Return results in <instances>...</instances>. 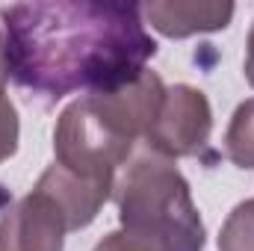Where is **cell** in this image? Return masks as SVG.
<instances>
[{"mask_svg": "<svg viewBox=\"0 0 254 251\" xmlns=\"http://www.w3.org/2000/svg\"><path fill=\"white\" fill-rule=\"evenodd\" d=\"M6 18V71L48 98L113 92L139 80L157 54L133 3H24Z\"/></svg>", "mask_w": 254, "mask_h": 251, "instance_id": "6da1fadb", "label": "cell"}, {"mask_svg": "<svg viewBox=\"0 0 254 251\" xmlns=\"http://www.w3.org/2000/svg\"><path fill=\"white\" fill-rule=\"evenodd\" d=\"M166 86L154 71L113 92H92L68 104L54 130L57 163L71 175L116 187L133 145L148 136Z\"/></svg>", "mask_w": 254, "mask_h": 251, "instance_id": "7a4b0ae2", "label": "cell"}, {"mask_svg": "<svg viewBox=\"0 0 254 251\" xmlns=\"http://www.w3.org/2000/svg\"><path fill=\"white\" fill-rule=\"evenodd\" d=\"M116 198L122 234L139 251H204V225L175 160L154 151L133 157Z\"/></svg>", "mask_w": 254, "mask_h": 251, "instance_id": "3957f363", "label": "cell"}, {"mask_svg": "<svg viewBox=\"0 0 254 251\" xmlns=\"http://www.w3.org/2000/svg\"><path fill=\"white\" fill-rule=\"evenodd\" d=\"M210 130H213L210 101L204 98V92L181 83L166 89L145 142H148V151L166 160H178V157L198 154L207 145Z\"/></svg>", "mask_w": 254, "mask_h": 251, "instance_id": "277c9868", "label": "cell"}, {"mask_svg": "<svg viewBox=\"0 0 254 251\" xmlns=\"http://www.w3.org/2000/svg\"><path fill=\"white\" fill-rule=\"evenodd\" d=\"M65 234L68 222L57 201L48 192L33 189L3 213L0 251H63Z\"/></svg>", "mask_w": 254, "mask_h": 251, "instance_id": "5b68a950", "label": "cell"}, {"mask_svg": "<svg viewBox=\"0 0 254 251\" xmlns=\"http://www.w3.org/2000/svg\"><path fill=\"white\" fill-rule=\"evenodd\" d=\"M148 24L169 36L187 39L195 33L225 30L234 18V3H210V0H154L142 6Z\"/></svg>", "mask_w": 254, "mask_h": 251, "instance_id": "8992f818", "label": "cell"}, {"mask_svg": "<svg viewBox=\"0 0 254 251\" xmlns=\"http://www.w3.org/2000/svg\"><path fill=\"white\" fill-rule=\"evenodd\" d=\"M36 189L48 192V195L57 201V207L63 210L65 222H68V231L86 228V225L98 216V210L107 204V198H110V192H113L110 184L83 181V178L71 175L68 169H63L60 163H54V166L39 178Z\"/></svg>", "mask_w": 254, "mask_h": 251, "instance_id": "52a82bcc", "label": "cell"}, {"mask_svg": "<svg viewBox=\"0 0 254 251\" xmlns=\"http://www.w3.org/2000/svg\"><path fill=\"white\" fill-rule=\"evenodd\" d=\"M225 154L234 166L254 169V98L234 110L225 133Z\"/></svg>", "mask_w": 254, "mask_h": 251, "instance_id": "ba28073f", "label": "cell"}, {"mask_svg": "<svg viewBox=\"0 0 254 251\" xmlns=\"http://www.w3.org/2000/svg\"><path fill=\"white\" fill-rule=\"evenodd\" d=\"M219 251H254V198L231 210L219 234Z\"/></svg>", "mask_w": 254, "mask_h": 251, "instance_id": "9c48e42d", "label": "cell"}, {"mask_svg": "<svg viewBox=\"0 0 254 251\" xmlns=\"http://www.w3.org/2000/svg\"><path fill=\"white\" fill-rule=\"evenodd\" d=\"M18 151V113L15 104L0 89V163Z\"/></svg>", "mask_w": 254, "mask_h": 251, "instance_id": "30bf717a", "label": "cell"}, {"mask_svg": "<svg viewBox=\"0 0 254 251\" xmlns=\"http://www.w3.org/2000/svg\"><path fill=\"white\" fill-rule=\"evenodd\" d=\"M95 251H139L130 240H127L122 231H116V234H110V237H104L98 246H95Z\"/></svg>", "mask_w": 254, "mask_h": 251, "instance_id": "8fae6325", "label": "cell"}, {"mask_svg": "<svg viewBox=\"0 0 254 251\" xmlns=\"http://www.w3.org/2000/svg\"><path fill=\"white\" fill-rule=\"evenodd\" d=\"M246 80L254 89V24H252V33H249V45H246Z\"/></svg>", "mask_w": 254, "mask_h": 251, "instance_id": "7c38bea8", "label": "cell"}, {"mask_svg": "<svg viewBox=\"0 0 254 251\" xmlns=\"http://www.w3.org/2000/svg\"><path fill=\"white\" fill-rule=\"evenodd\" d=\"M6 77H9V71H6V39H3V33H0V89H3Z\"/></svg>", "mask_w": 254, "mask_h": 251, "instance_id": "4fadbf2b", "label": "cell"}]
</instances>
